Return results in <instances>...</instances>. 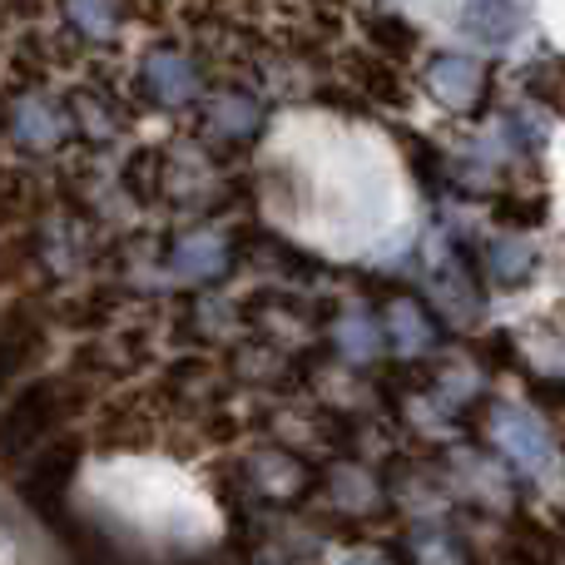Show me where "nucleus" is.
I'll return each instance as SVG.
<instances>
[{"label": "nucleus", "instance_id": "1", "mask_svg": "<svg viewBox=\"0 0 565 565\" xmlns=\"http://www.w3.org/2000/svg\"><path fill=\"white\" fill-rule=\"evenodd\" d=\"M6 377H10V352L0 348V387H6Z\"/></svg>", "mask_w": 565, "mask_h": 565}]
</instances>
